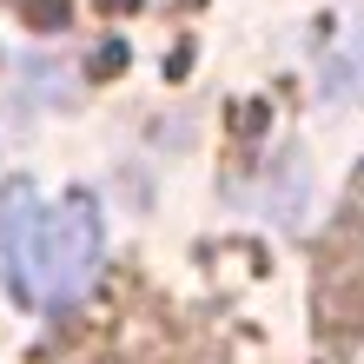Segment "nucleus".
I'll use <instances>...</instances> for the list:
<instances>
[{"instance_id": "obj_1", "label": "nucleus", "mask_w": 364, "mask_h": 364, "mask_svg": "<svg viewBox=\"0 0 364 364\" xmlns=\"http://www.w3.org/2000/svg\"><path fill=\"white\" fill-rule=\"evenodd\" d=\"M100 252H106V225L93 199H60V205H33L27 186H14L0 199V278H14L20 298L33 305H80L87 285L100 278Z\"/></svg>"}]
</instances>
